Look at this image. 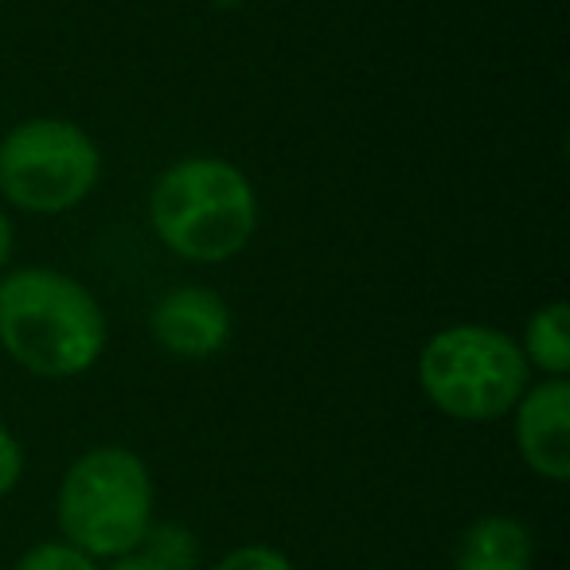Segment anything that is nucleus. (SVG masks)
<instances>
[{
  "label": "nucleus",
  "mask_w": 570,
  "mask_h": 570,
  "mask_svg": "<svg viewBox=\"0 0 570 570\" xmlns=\"http://www.w3.org/2000/svg\"><path fill=\"white\" fill-rule=\"evenodd\" d=\"M110 344L106 309L90 285L56 266L0 274V352L36 380H79Z\"/></svg>",
  "instance_id": "f257e3e1"
},
{
  "label": "nucleus",
  "mask_w": 570,
  "mask_h": 570,
  "mask_svg": "<svg viewBox=\"0 0 570 570\" xmlns=\"http://www.w3.org/2000/svg\"><path fill=\"white\" fill-rule=\"evenodd\" d=\"M145 219L168 254L196 266H223L254 243L262 204L254 180L235 160L191 153L153 176Z\"/></svg>",
  "instance_id": "f03ea898"
},
{
  "label": "nucleus",
  "mask_w": 570,
  "mask_h": 570,
  "mask_svg": "<svg viewBox=\"0 0 570 570\" xmlns=\"http://www.w3.org/2000/svg\"><path fill=\"white\" fill-rule=\"evenodd\" d=\"M426 403L453 422H497L531 383V367L512 333L484 321H458L430 333L414 360Z\"/></svg>",
  "instance_id": "7ed1b4c3"
},
{
  "label": "nucleus",
  "mask_w": 570,
  "mask_h": 570,
  "mask_svg": "<svg viewBox=\"0 0 570 570\" xmlns=\"http://www.w3.org/2000/svg\"><path fill=\"white\" fill-rule=\"evenodd\" d=\"M63 543L90 559L141 551L153 528V473L126 445H95L67 465L56 492Z\"/></svg>",
  "instance_id": "20e7f679"
},
{
  "label": "nucleus",
  "mask_w": 570,
  "mask_h": 570,
  "mask_svg": "<svg viewBox=\"0 0 570 570\" xmlns=\"http://www.w3.org/2000/svg\"><path fill=\"white\" fill-rule=\"evenodd\" d=\"M98 141L67 118H28L0 137V204L56 219L82 207L102 184Z\"/></svg>",
  "instance_id": "39448f33"
},
{
  "label": "nucleus",
  "mask_w": 570,
  "mask_h": 570,
  "mask_svg": "<svg viewBox=\"0 0 570 570\" xmlns=\"http://www.w3.org/2000/svg\"><path fill=\"white\" fill-rule=\"evenodd\" d=\"M149 333L176 360H212L230 344L235 317L212 285H176L157 297L149 313Z\"/></svg>",
  "instance_id": "423d86ee"
},
{
  "label": "nucleus",
  "mask_w": 570,
  "mask_h": 570,
  "mask_svg": "<svg viewBox=\"0 0 570 570\" xmlns=\"http://www.w3.org/2000/svg\"><path fill=\"white\" fill-rule=\"evenodd\" d=\"M515 450L523 465L551 484L570 481V383L531 380L512 406Z\"/></svg>",
  "instance_id": "0eeeda50"
},
{
  "label": "nucleus",
  "mask_w": 570,
  "mask_h": 570,
  "mask_svg": "<svg viewBox=\"0 0 570 570\" xmlns=\"http://www.w3.org/2000/svg\"><path fill=\"white\" fill-rule=\"evenodd\" d=\"M531 543L528 523L515 515H481L469 523L458 547V570H531Z\"/></svg>",
  "instance_id": "6e6552de"
},
{
  "label": "nucleus",
  "mask_w": 570,
  "mask_h": 570,
  "mask_svg": "<svg viewBox=\"0 0 570 570\" xmlns=\"http://www.w3.org/2000/svg\"><path fill=\"white\" fill-rule=\"evenodd\" d=\"M520 352L539 380H567L570 372V305L562 297L543 302L523 321V333L515 336Z\"/></svg>",
  "instance_id": "1a4fd4ad"
},
{
  "label": "nucleus",
  "mask_w": 570,
  "mask_h": 570,
  "mask_svg": "<svg viewBox=\"0 0 570 570\" xmlns=\"http://www.w3.org/2000/svg\"><path fill=\"white\" fill-rule=\"evenodd\" d=\"M141 547H145V554H149L153 562H160L165 570H188L191 559H196V539H191L184 528H176V523L149 528V535H145Z\"/></svg>",
  "instance_id": "9d476101"
},
{
  "label": "nucleus",
  "mask_w": 570,
  "mask_h": 570,
  "mask_svg": "<svg viewBox=\"0 0 570 570\" xmlns=\"http://www.w3.org/2000/svg\"><path fill=\"white\" fill-rule=\"evenodd\" d=\"M12 570H98V562L79 547L56 539V543H36L32 551H24Z\"/></svg>",
  "instance_id": "9b49d317"
},
{
  "label": "nucleus",
  "mask_w": 570,
  "mask_h": 570,
  "mask_svg": "<svg viewBox=\"0 0 570 570\" xmlns=\"http://www.w3.org/2000/svg\"><path fill=\"white\" fill-rule=\"evenodd\" d=\"M212 570H294V562L269 543H246L223 554Z\"/></svg>",
  "instance_id": "f8f14e48"
},
{
  "label": "nucleus",
  "mask_w": 570,
  "mask_h": 570,
  "mask_svg": "<svg viewBox=\"0 0 570 570\" xmlns=\"http://www.w3.org/2000/svg\"><path fill=\"white\" fill-rule=\"evenodd\" d=\"M20 476H24V445H20V438L0 422V500L17 489Z\"/></svg>",
  "instance_id": "ddd939ff"
},
{
  "label": "nucleus",
  "mask_w": 570,
  "mask_h": 570,
  "mask_svg": "<svg viewBox=\"0 0 570 570\" xmlns=\"http://www.w3.org/2000/svg\"><path fill=\"white\" fill-rule=\"evenodd\" d=\"M12 254H17V223H12L9 207L0 204V274L12 266Z\"/></svg>",
  "instance_id": "4468645a"
},
{
  "label": "nucleus",
  "mask_w": 570,
  "mask_h": 570,
  "mask_svg": "<svg viewBox=\"0 0 570 570\" xmlns=\"http://www.w3.org/2000/svg\"><path fill=\"white\" fill-rule=\"evenodd\" d=\"M110 570H165V567L153 562L145 551H134V554H121V559H110Z\"/></svg>",
  "instance_id": "2eb2a0df"
}]
</instances>
